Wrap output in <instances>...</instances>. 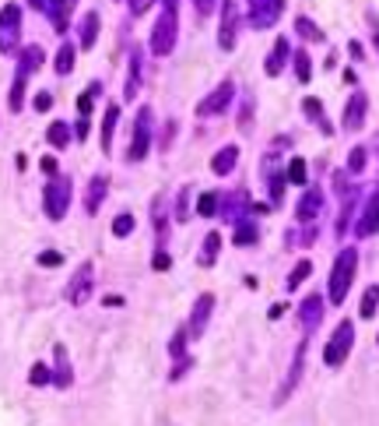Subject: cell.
<instances>
[{"label": "cell", "mask_w": 379, "mask_h": 426, "mask_svg": "<svg viewBox=\"0 0 379 426\" xmlns=\"http://www.w3.org/2000/svg\"><path fill=\"white\" fill-rule=\"evenodd\" d=\"M127 4H130V15H144L155 0H127Z\"/></svg>", "instance_id": "cell-43"}, {"label": "cell", "mask_w": 379, "mask_h": 426, "mask_svg": "<svg viewBox=\"0 0 379 426\" xmlns=\"http://www.w3.org/2000/svg\"><path fill=\"white\" fill-rule=\"evenodd\" d=\"M361 166H365V148H354V152L347 155V169H351V173H361Z\"/></svg>", "instance_id": "cell-41"}, {"label": "cell", "mask_w": 379, "mask_h": 426, "mask_svg": "<svg viewBox=\"0 0 379 426\" xmlns=\"http://www.w3.org/2000/svg\"><path fill=\"white\" fill-rule=\"evenodd\" d=\"M99 92H102V85H92V88H88V92H85V95L78 99V109H81V120H88V117H92V102H95V95H99Z\"/></svg>", "instance_id": "cell-34"}, {"label": "cell", "mask_w": 379, "mask_h": 426, "mask_svg": "<svg viewBox=\"0 0 379 426\" xmlns=\"http://www.w3.org/2000/svg\"><path fill=\"white\" fill-rule=\"evenodd\" d=\"M232 99H235V85H232V81H225V85H218V88H214V92H211V95L197 106V113H200V117H218V113H225V109H228V102H232Z\"/></svg>", "instance_id": "cell-10"}, {"label": "cell", "mask_w": 379, "mask_h": 426, "mask_svg": "<svg viewBox=\"0 0 379 426\" xmlns=\"http://www.w3.org/2000/svg\"><path fill=\"white\" fill-rule=\"evenodd\" d=\"M53 67H57V74H71V71H74V46H71V43H64V46H60V53H57V64H53Z\"/></svg>", "instance_id": "cell-27"}, {"label": "cell", "mask_w": 379, "mask_h": 426, "mask_svg": "<svg viewBox=\"0 0 379 426\" xmlns=\"http://www.w3.org/2000/svg\"><path fill=\"white\" fill-rule=\"evenodd\" d=\"M53 352H57V377H53V380H57V387H71V366H67V349H64V345H57Z\"/></svg>", "instance_id": "cell-25"}, {"label": "cell", "mask_w": 379, "mask_h": 426, "mask_svg": "<svg viewBox=\"0 0 379 426\" xmlns=\"http://www.w3.org/2000/svg\"><path fill=\"white\" fill-rule=\"evenodd\" d=\"M176 32H179L176 8H165L162 18L155 22V32H151V53H155V57H169L172 46H176Z\"/></svg>", "instance_id": "cell-2"}, {"label": "cell", "mask_w": 379, "mask_h": 426, "mask_svg": "<svg viewBox=\"0 0 379 426\" xmlns=\"http://www.w3.org/2000/svg\"><path fill=\"white\" fill-rule=\"evenodd\" d=\"M365 95L361 92H354L351 95V102H347V109H344V131H358L361 124H365Z\"/></svg>", "instance_id": "cell-15"}, {"label": "cell", "mask_w": 379, "mask_h": 426, "mask_svg": "<svg viewBox=\"0 0 379 426\" xmlns=\"http://www.w3.org/2000/svg\"><path fill=\"white\" fill-rule=\"evenodd\" d=\"M298 317H302V328L312 331V328L319 324V317H323V300H319V296H309V300L298 307Z\"/></svg>", "instance_id": "cell-16"}, {"label": "cell", "mask_w": 379, "mask_h": 426, "mask_svg": "<svg viewBox=\"0 0 379 426\" xmlns=\"http://www.w3.org/2000/svg\"><path fill=\"white\" fill-rule=\"evenodd\" d=\"M106 190H109V180H106V176H92V183H88V197H85L88 215H95V211H99V204H102Z\"/></svg>", "instance_id": "cell-17"}, {"label": "cell", "mask_w": 379, "mask_h": 426, "mask_svg": "<svg viewBox=\"0 0 379 426\" xmlns=\"http://www.w3.org/2000/svg\"><path fill=\"white\" fill-rule=\"evenodd\" d=\"M235 32H239V4L235 0H221V32H218L221 50L235 46Z\"/></svg>", "instance_id": "cell-9"}, {"label": "cell", "mask_w": 379, "mask_h": 426, "mask_svg": "<svg viewBox=\"0 0 379 426\" xmlns=\"http://www.w3.org/2000/svg\"><path fill=\"white\" fill-rule=\"evenodd\" d=\"M375 303H379V286H368V289H365V296H361V310H358V314H361L365 321H368V317H375Z\"/></svg>", "instance_id": "cell-30"}, {"label": "cell", "mask_w": 379, "mask_h": 426, "mask_svg": "<svg viewBox=\"0 0 379 426\" xmlns=\"http://www.w3.org/2000/svg\"><path fill=\"white\" fill-rule=\"evenodd\" d=\"M43 204H46V215L53 222H60L67 215V204H71V180L67 176H53L46 194H43Z\"/></svg>", "instance_id": "cell-3"}, {"label": "cell", "mask_w": 379, "mask_h": 426, "mask_svg": "<svg viewBox=\"0 0 379 426\" xmlns=\"http://www.w3.org/2000/svg\"><path fill=\"white\" fill-rule=\"evenodd\" d=\"M235 244H239V247L256 244V226H253V222H239V229H235Z\"/></svg>", "instance_id": "cell-35"}, {"label": "cell", "mask_w": 379, "mask_h": 426, "mask_svg": "<svg viewBox=\"0 0 379 426\" xmlns=\"http://www.w3.org/2000/svg\"><path fill=\"white\" fill-rule=\"evenodd\" d=\"M39 67H43V50H39V46H29V50L22 53L18 74H25V78H29V74H32V71H39Z\"/></svg>", "instance_id": "cell-23"}, {"label": "cell", "mask_w": 379, "mask_h": 426, "mask_svg": "<svg viewBox=\"0 0 379 426\" xmlns=\"http://www.w3.org/2000/svg\"><path fill=\"white\" fill-rule=\"evenodd\" d=\"M218 208H221V194H204V197L197 201V211H200L204 219H211Z\"/></svg>", "instance_id": "cell-31"}, {"label": "cell", "mask_w": 379, "mask_h": 426, "mask_svg": "<svg viewBox=\"0 0 379 426\" xmlns=\"http://www.w3.org/2000/svg\"><path fill=\"white\" fill-rule=\"evenodd\" d=\"M151 265H155V272H165V268H169V265H172V261H169V254H162V251H158V254H155V261H151Z\"/></svg>", "instance_id": "cell-45"}, {"label": "cell", "mask_w": 379, "mask_h": 426, "mask_svg": "<svg viewBox=\"0 0 379 426\" xmlns=\"http://www.w3.org/2000/svg\"><path fill=\"white\" fill-rule=\"evenodd\" d=\"M319 208H323V194L312 187V190L302 194V201H298V208H295V215H298V222H312V219L319 215Z\"/></svg>", "instance_id": "cell-14"}, {"label": "cell", "mask_w": 379, "mask_h": 426, "mask_svg": "<svg viewBox=\"0 0 379 426\" xmlns=\"http://www.w3.org/2000/svg\"><path fill=\"white\" fill-rule=\"evenodd\" d=\"M284 0H249V25L253 29H270L281 18Z\"/></svg>", "instance_id": "cell-8"}, {"label": "cell", "mask_w": 379, "mask_h": 426, "mask_svg": "<svg viewBox=\"0 0 379 426\" xmlns=\"http://www.w3.org/2000/svg\"><path fill=\"white\" fill-rule=\"evenodd\" d=\"M29 380H32L36 387H43V384H50V380H53V373H50V366H46V363H36V366H32V373H29Z\"/></svg>", "instance_id": "cell-37"}, {"label": "cell", "mask_w": 379, "mask_h": 426, "mask_svg": "<svg viewBox=\"0 0 379 426\" xmlns=\"http://www.w3.org/2000/svg\"><path fill=\"white\" fill-rule=\"evenodd\" d=\"M46 141H50L53 148H67V145H71V127H67V124H60V120H57V124H50Z\"/></svg>", "instance_id": "cell-24"}, {"label": "cell", "mask_w": 379, "mask_h": 426, "mask_svg": "<svg viewBox=\"0 0 379 426\" xmlns=\"http://www.w3.org/2000/svg\"><path fill=\"white\" fill-rule=\"evenodd\" d=\"M151 148V109H141L137 113V127H134V141L127 148V159L130 162H141Z\"/></svg>", "instance_id": "cell-6"}, {"label": "cell", "mask_w": 379, "mask_h": 426, "mask_svg": "<svg viewBox=\"0 0 379 426\" xmlns=\"http://www.w3.org/2000/svg\"><path fill=\"white\" fill-rule=\"evenodd\" d=\"M379 233V190L368 197L361 219H358V237H375Z\"/></svg>", "instance_id": "cell-13"}, {"label": "cell", "mask_w": 379, "mask_h": 426, "mask_svg": "<svg viewBox=\"0 0 379 426\" xmlns=\"http://www.w3.org/2000/svg\"><path fill=\"white\" fill-rule=\"evenodd\" d=\"M235 159H239V148H235V145H225V148L211 159V169H214L218 176H225V173L235 169Z\"/></svg>", "instance_id": "cell-19"}, {"label": "cell", "mask_w": 379, "mask_h": 426, "mask_svg": "<svg viewBox=\"0 0 379 426\" xmlns=\"http://www.w3.org/2000/svg\"><path fill=\"white\" fill-rule=\"evenodd\" d=\"M375 50H379V29H375Z\"/></svg>", "instance_id": "cell-51"}, {"label": "cell", "mask_w": 379, "mask_h": 426, "mask_svg": "<svg viewBox=\"0 0 379 426\" xmlns=\"http://www.w3.org/2000/svg\"><path fill=\"white\" fill-rule=\"evenodd\" d=\"M288 180L291 183H305V162L302 159H291L288 162Z\"/></svg>", "instance_id": "cell-40"}, {"label": "cell", "mask_w": 379, "mask_h": 426, "mask_svg": "<svg viewBox=\"0 0 379 426\" xmlns=\"http://www.w3.org/2000/svg\"><path fill=\"white\" fill-rule=\"evenodd\" d=\"M281 187H284L281 173H267V190H270V204H277V201H281Z\"/></svg>", "instance_id": "cell-39"}, {"label": "cell", "mask_w": 379, "mask_h": 426, "mask_svg": "<svg viewBox=\"0 0 379 426\" xmlns=\"http://www.w3.org/2000/svg\"><path fill=\"white\" fill-rule=\"evenodd\" d=\"M218 251H221V237H218V233H207V240H204V254H200V265H214Z\"/></svg>", "instance_id": "cell-29"}, {"label": "cell", "mask_w": 379, "mask_h": 426, "mask_svg": "<svg viewBox=\"0 0 379 426\" xmlns=\"http://www.w3.org/2000/svg\"><path fill=\"white\" fill-rule=\"evenodd\" d=\"M32 4L53 18L57 32H64V29H67V15H71V8H74V0H32Z\"/></svg>", "instance_id": "cell-12"}, {"label": "cell", "mask_w": 379, "mask_h": 426, "mask_svg": "<svg viewBox=\"0 0 379 426\" xmlns=\"http://www.w3.org/2000/svg\"><path fill=\"white\" fill-rule=\"evenodd\" d=\"M92 282H95V268H92V261H85V265L74 272L71 286H67V300H71L74 307L88 303V296H92Z\"/></svg>", "instance_id": "cell-7"}, {"label": "cell", "mask_w": 379, "mask_h": 426, "mask_svg": "<svg viewBox=\"0 0 379 426\" xmlns=\"http://www.w3.org/2000/svg\"><path fill=\"white\" fill-rule=\"evenodd\" d=\"M197 8H200V15H211L214 11V0H197Z\"/></svg>", "instance_id": "cell-48"}, {"label": "cell", "mask_w": 379, "mask_h": 426, "mask_svg": "<svg viewBox=\"0 0 379 426\" xmlns=\"http://www.w3.org/2000/svg\"><path fill=\"white\" fill-rule=\"evenodd\" d=\"M50 106H53V95H46V92H43V95H36V109H43V113H46Z\"/></svg>", "instance_id": "cell-46"}, {"label": "cell", "mask_w": 379, "mask_h": 426, "mask_svg": "<svg viewBox=\"0 0 379 426\" xmlns=\"http://www.w3.org/2000/svg\"><path fill=\"white\" fill-rule=\"evenodd\" d=\"M113 233H116V237H130V233H134V215H127V211H123V215H116Z\"/></svg>", "instance_id": "cell-38"}, {"label": "cell", "mask_w": 379, "mask_h": 426, "mask_svg": "<svg viewBox=\"0 0 379 426\" xmlns=\"http://www.w3.org/2000/svg\"><path fill=\"white\" fill-rule=\"evenodd\" d=\"M95 39H99V15H95V11H88V15L81 18V46H85V50H92V46H95Z\"/></svg>", "instance_id": "cell-22"}, {"label": "cell", "mask_w": 379, "mask_h": 426, "mask_svg": "<svg viewBox=\"0 0 379 426\" xmlns=\"http://www.w3.org/2000/svg\"><path fill=\"white\" fill-rule=\"evenodd\" d=\"M165 8H176V0H165Z\"/></svg>", "instance_id": "cell-50"}, {"label": "cell", "mask_w": 379, "mask_h": 426, "mask_svg": "<svg viewBox=\"0 0 379 426\" xmlns=\"http://www.w3.org/2000/svg\"><path fill=\"white\" fill-rule=\"evenodd\" d=\"M295 29H298V36H305L309 43H323V32H319L309 18H298V22H295Z\"/></svg>", "instance_id": "cell-32"}, {"label": "cell", "mask_w": 379, "mask_h": 426, "mask_svg": "<svg viewBox=\"0 0 379 426\" xmlns=\"http://www.w3.org/2000/svg\"><path fill=\"white\" fill-rule=\"evenodd\" d=\"M116 120H120V106H106V120H102V152L109 155L113 152V131H116Z\"/></svg>", "instance_id": "cell-21"}, {"label": "cell", "mask_w": 379, "mask_h": 426, "mask_svg": "<svg viewBox=\"0 0 379 426\" xmlns=\"http://www.w3.org/2000/svg\"><path fill=\"white\" fill-rule=\"evenodd\" d=\"M351 342H354V324L351 321H340L337 331H333V338L323 349V363L326 366H340L347 359V352H351Z\"/></svg>", "instance_id": "cell-4"}, {"label": "cell", "mask_w": 379, "mask_h": 426, "mask_svg": "<svg viewBox=\"0 0 379 426\" xmlns=\"http://www.w3.org/2000/svg\"><path fill=\"white\" fill-rule=\"evenodd\" d=\"M347 50H351V57H354V60L361 57V43H354V39H351V43H347Z\"/></svg>", "instance_id": "cell-49"}, {"label": "cell", "mask_w": 379, "mask_h": 426, "mask_svg": "<svg viewBox=\"0 0 379 426\" xmlns=\"http://www.w3.org/2000/svg\"><path fill=\"white\" fill-rule=\"evenodd\" d=\"M295 74H298V81H302V85L312 78V64H309V53H302V50L295 53Z\"/></svg>", "instance_id": "cell-33"}, {"label": "cell", "mask_w": 379, "mask_h": 426, "mask_svg": "<svg viewBox=\"0 0 379 426\" xmlns=\"http://www.w3.org/2000/svg\"><path fill=\"white\" fill-rule=\"evenodd\" d=\"M309 272H312V265H309V261H298V265L291 268V275H288V289H298V282H302Z\"/></svg>", "instance_id": "cell-36"}, {"label": "cell", "mask_w": 379, "mask_h": 426, "mask_svg": "<svg viewBox=\"0 0 379 426\" xmlns=\"http://www.w3.org/2000/svg\"><path fill=\"white\" fill-rule=\"evenodd\" d=\"M305 117H309V120H312L323 134H330V131H333V127L323 120V106H319V99H305Z\"/></svg>", "instance_id": "cell-26"}, {"label": "cell", "mask_w": 379, "mask_h": 426, "mask_svg": "<svg viewBox=\"0 0 379 426\" xmlns=\"http://www.w3.org/2000/svg\"><path fill=\"white\" fill-rule=\"evenodd\" d=\"M25 74H18L15 78V85H11V95H8V106H11V113H18L22 109V102H25Z\"/></svg>", "instance_id": "cell-28"}, {"label": "cell", "mask_w": 379, "mask_h": 426, "mask_svg": "<svg viewBox=\"0 0 379 426\" xmlns=\"http://www.w3.org/2000/svg\"><path fill=\"white\" fill-rule=\"evenodd\" d=\"M211 310H214V296H211V293H204V296L193 303V317H190V328H186V331H190V338H200V335H204Z\"/></svg>", "instance_id": "cell-11"}, {"label": "cell", "mask_w": 379, "mask_h": 426, "mask_svg": "<svg viewBox=\"0 0 379 426\" xmlns=\"http://www.w3.org/2000/svg\"><path fill=\"white\" fill-rule=\"evenodd\" d=\"M22 39V8L8 4L0 11V53H15Z\"/></svg>", "instance_id": "cell-5"}, {"label": "cell", "mask_w": 379, "mask_h": 426, "mask_svg": "<svg viewBox=\"0 0 379 426\" xmlns=\"http://www.w3.org/2000/svg\"><path fill=\"white\" fill-rule=\"evenodd\" d=\"M183 338H186V328H179V331H176V338H172V345H169V349H172V356H183Z\"/></svg>", "instance_id": "cell-44"}, {"label": "cell", "mask_w": 379, "mask_h": 426, "mask_svg": "<svg viewBox=\"0 0 379 426\" xmlns=\"http://www.w3.org/2000/svg\"><path fill=\"white\" fill-rule=\"evenodd\" d=\"M39 166H43V173H46V176H57V159H43Z\"/></svg>", "instance_id": "cell-47"}, {"label": "cell", "mask_w": 379, "mask_h": 426, "mask_svg": "<svg viewBox=\"0 0 379 426\" xmlns=\"http://www.w3.org/2000/svg\"><path fill=\"white\" fill-rule=\"evenodd\" d=\"M284 60H288V39L281 36V39L274 43V53H270V57L263 60V71H267V74H281Z\"/></svg>", "instance_id": "cell-20"}, {"label": "cell", "mask_w": 379, "mask_h": 426, "mask_svg": "<svg viewBox=\"0 0 379 426\" xmlns=\"http://www.w3.org/2000/svg\"><path fill=\"white\" fill-rule=\"evenodd\" d=\"M137 92H141V50H130V71H127V88H123V95L134 99Z\"/></svg>", "instance_id": "cell-18"}, {"label": "cell", "mask_w": 379, "mask_h": 426, "mask_svg": "<svg viewBox=\"0 0 379 426\" xmlns=\"http://www.w3.org/2000/svg\"><path fill=\"white\" fill-rule=\"evenodd\" d=\"M60 261H64V258H60L57 251H46V254H39V265H43V268H57Z\"/></svg>", "instance_id": "cell-42"}, {"label": "cell", "mask_w": 379, "mask_h": 426, "mask_svg": "<svg viewBox=\"0 0 379 426\" xmlns=\"http://www.w3.org/2000/svg\"><path fill=\"white\" fill-rule=\"evenodd\" d=\"M354 268H358V254L351 247L340 251L333 261V272H330V303H344V296L354 282Z\"/></svg>", "instance_id": "cell-1"}]
</instances>
